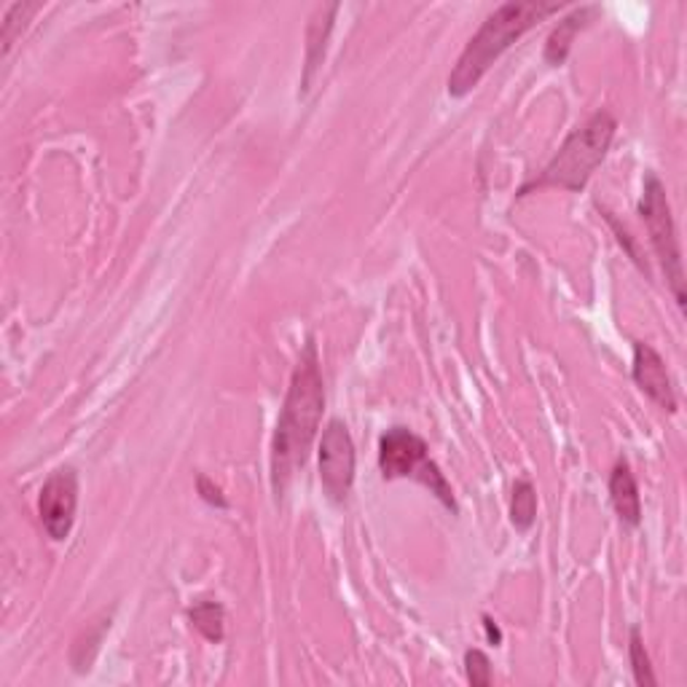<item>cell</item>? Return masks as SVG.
Segmentation results:
<instances>
[{"instance_id":"obj_1","label":"cell","mask_w":687,"mask_h":687,"mask_svg":"<svg viewBox=\"0 0 687 687\" xmlns=\"http://www.w3.org/2000/svg\"><path fill=\"white\" fill-rule=\"evenodd\" d=\"M325 409V385L320 371V354L314 339H307L293 376H290L288 395L279 411L277 429L272 438V491L283 497L290 489L293 478L303 471L317 438L320 420Z\"/></svg>"},{"instance_id":"obj_2","label":"cell","mask_w":687,"mask_h":687,"mask_svg":"<svg viewBox=\"0 0 687 687\" xmlns=\"http://www.w3.org/2000/svg\"><path fill=\"white\" fill-rule=\"evenodd\" d=\"M564 9L561 3H548V0H519V3H502L491 11L478 27V33L462 49L454 71L449 76V95L465 97L471 95L480 78L489 73V67L505 54L511 46L519 41L524 33H529L537 22L548 20Z\"/></svg>"},{"instance_id":"obj_3","label":"cell","mask_w":687,"mask_h":687,"mask_svg":"<svg viewBox=\"0 0 687 687\" xmlns=\"http://www.w3.org/2000/svg\"><path fill=\"white\" fill-rule=\"evenodd\" d=\"M617 122L610 111H597L583 127L572 129L557 157L546 164V170L529 183H524L519 197L537 191V188H561V191L580 193L588 186L591 175L607 159L612 140H615Z\"/></svg>"},{"instance_id":"obj_4","label":"cell","mask_w":687,"mask_h":687,"mask_svg":"<svg viewBox=\"0 0 687 687\" xmlns=\"http://www.w3.org/2000/svg\"><path fill=\"white\" fill-rule=\"evenodd\" d=\"M379 471L385 480L414 478L427 486L429 495L438 497L451 513H457L454 489L440 473V467L429 460V449L425 438L409 427H389L379 438Z\"/></svg>"},{"instance_id":"obj_5","label":"cell","mask_w":687,"mask_h":687,"mask_svg":"<svg viewBox=\"0 0 687 687\" xmlns=\"http://www.w3.org/2000/svg\"><path fill=\"white\" fill-rule=\"evenodd\" d=\"M639 215H642L647 234H650L652 250H655L658 261H661L663 274H666V285L674 293L679 309H685V268H683V250H679L677 226L672 217V204H669L666 186L655 172H647L642 199H639Z\"/></svg>"},{"instance_id":"obj_6","label":"cell","mask_w":687,"mask_h":687,"mask_svg":"<svg viewBox=\"0 0 687 687\" xmlns=\"http://www.w3.org/2000/svg\"><path fill=\"white\" fill-rule=\"evenodd\" d=\"M320 484L330 502H347L354 484V444L341 420H330L320 438Z\"/></svg>"},{"instance_id":"obj_7","label":"cell","mask_w":687,"mask_h":687,"mask_svg":"<svg viewBox=\"0 0 687 687\" xmlns=\"http://www.w3.org/2000/svg\"><path fill=\"white\" fill-rule=\"evenodd\" d=\"M78 511V473L76 467L62 465L46 478L41 497H38V515L46 535L54 542L67 540L73 532Z\"/></svg>"},{"instance_id":"obj_8","label":"cell","mask_w":687,"mask_h":687,"mask_svg":"<svg viewBox=\"0 0 687 687\" xmlns=\"http://www.w3.org/2000/svg\"><path fill=\"white\" fill-rule=\"evenodd\" d=\"M632 376L634 382H637V387L642 389L652 403L661 405L669 414L677 411V392H674L672 376H669L663 358L650 347V344L634 341Z\"/></svg>"},{"instance_id":"obj_9","label":"cell","mask_w":687,"mask_h":687,"mask_svg":"<svg viewBox=\"0 0 687 687\" xmlns=\"http://www.w3.org/2000/svg\"><path fill=\"white\" fill-rule=\"evenodd\" d=\"M610 500L615 508L617 519L626 526L642 524V500H639V486L634 478L632 467L626 462H617L610 473Z\"/></svg>"},{"instance_id":"obj_10","label":"cell","mask_w":687,"mask_h":687,"mask_svg":"<svg viewBox=\"0 0 687 687\" xmlns=\"http://www.w3.org/2000/svg\"><path fill=\"white\" fill-rule=\"evenodd\" d=\"M597 14H599V5H583V9H575V14L566 16V20H561L559 25L553 27V33L548 36V43H546L548 65H564V60L570 57L575 36L583 30V27L591 25V20Z\"/></svg>"},{"instance_id":"obj_11","label":"cell","mask_w":687,"mask_h":687,"mask_svg":"<svg viewBox=\"0 0 687 687\" xmlns=\"http://www.w3.org/2000/svg\"><path fill=\"white\" fill-rule=\"evenodd\" d=\"M336 11H339V5H320V9L314 11V20H312V25H309V33H307V73H303V82H301L303 91L309 89L314 71H317L320 62H323L325 41H328L330 27H334Z\"/></svg>"},{"instance_id":"obj_12","label":"cell","mask_w":687,"mask_h":687,"mask_svg":"<svg viewBox=\"0 0 687 687\" xmlns=\"http://www.w3.org/2000/svg\"><path fill=\"white\" fill-rule=\"evenodd\" d=\"M188 621L208 642H223L226 637V610L217 599H197L188 610Z\"/></svg>"},{"instance_id":"obj_13","label":"cell","mask_w":687,"mask_h":687,"mask_svg":"<svg viewBox=\"0 0 687 687\" xmlns=\"http://www.w3.org/2000/svg\"><path fill=\"white\" fill-rule=\"evenodd\" d=\"M537 519V491L529 478H519L513 486L511 521L519 532H529Z\"/></svg>"},{"instance_id":"obj_14","label":"cell","mask_w":687,"mask_h":687,"mask_svg":"<svg viewBox=\"0 0 687 687\" xmlns=\"http://www.w3.org/2000/svg\"><path fill=\"white\" fill-rule=\"evenodd\" d=\"M628 661H632V672H634V683L639 687H655V672H652L650 655L645 650V639L642 632L637 626L632 628V639H628Z\"/></svg>"},{"instance_id":"obj_15","label":"cell","mask_w":687,"mask_h":687,"mask_svg":"<svg viewBox=\"0 0 687 687\" xmlns=\"http://www.w3.org/2000/svg\"><path fill=\"white\" fill-rule=\"evenodd\" d=\"M41 9V3H11L3 14V57H9L11 46L30 22V16Z\"/></svg>"},{"instance_id":"obj_16","label":"cell","mask_w":687,"mask_h":687,"mask_svg":"<svg viewBox=\"0 0 687 687\" xmlns=\"http://www.w3.org/2000/svg\"><path fill=\"white\" fill-rule=\"evenodd\" d=\"M465 674L467 683L473 687H489L491 685V661L484 650L473 647L465 652Z\"/></svg>"},{"instance_id":"obj_17","label":"cell","mask_w":687,"mask_h":687,"mask_svg":"<svg viewBox=\"0 0 687 687\" xmlns=\"http://www.w3.org/2000/svg\"><path fill=\"white\" fill-rule=\"evenodd\" d=\"M197 489H199V497H202V500L208 502V505L221 508V511H226V508H228V500H226V497H223L221 486H215L213 480L208 478V475H199Z\"/></svg>"},{"instance_id":"obj_18","label":"cell","mask_w":687,"mask_h":687,"mask_svg":"<svg viewBox=\"0 0 687 687\" xmlns=\"http://www.w3.org/2000/svg\"><path fill=\"white\" fill-rule=\"evenodd\" d=\"M604 217H607V221H610V226H612V228H615V234H617V239H621V245H626V248H628V255H632V258H634V263H637V266H639V268H642V272H645V274H650V272H647V263L642 261V255H639V253H637V248H634V242H632V234H628V232H626V228H623V226H621V223H617V221H615V217H612V215H604Z\"/></svg>"},{"instance_id":"obj_19","label":"cell","mask_w":687,"mask_h":687,"mask_svg":"<svg viewBox=\"0 0 687 687\" xmlns=\"http://www.w3.org/2000/svg\"><path fill=\"white\" fill-rule=\"evenodd\" d=\"M484 628H486V634H489V639L495 645H500L502 642V634H500V628L495 626V621H491L489 615H484Z\"/></svg>"}]
</instances>
